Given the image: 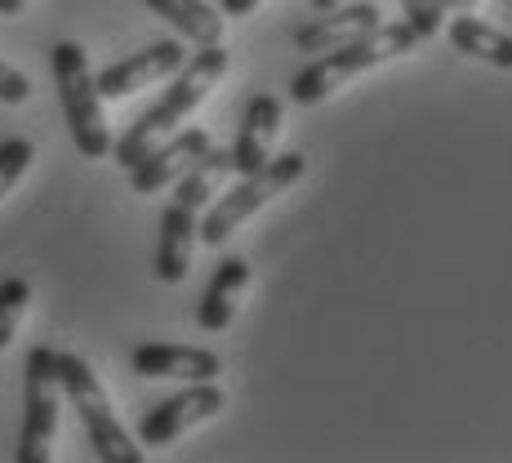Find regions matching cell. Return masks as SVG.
<instances>
[{"instance_id": "cell-4", "label": "cell", "mask_w": 512, "mask_h": 463, "mask_svg": "<svg viewBox=\"0 0 512 463\" xmlns=\"http://www.w3.org/2000/svg\"><path fill=\"white\" fill-rule=\"evenodd\" d=\"M303 174H308V156H303V152L272 156L263 170L241 174V183H236L232 192H219L210 205H205L201 223H196V236H201L205 245H223L245 219H254V214H259L272 196H281L285 187H294Z\"/></svg>"}, {"instance_id": "cell-8", "label": "cell", "mask_w": 512, "mask_h": 463, "mask_svg": "<svg viewBox=\"0 0 512 463\" xmlns=\"http://www.w3.org/2000/svg\"><path fill=\"white\" fill-rule=\"evenodd\" d=\"M183 58H187L183 41H156V45L139 49V54L121 58V63L103 67V72L94 76V85H98V94L103 98H130V94L147 90V85L174 76L183 67Z\"/></svg>"}, {"instance_id": "cell-15", "label": "cell", "mask_w": 512, "mask_h": 463, "mask_svg": "<svg viewBox=\"0 0 512 463\" xmlns=\"http://www.w3.org/2000/svg\"><path fill=\"white\" fill-rule=\"evenodd\" d=\"M446 41L459 49V54L477 58V63H490L499 72H512V36L504 27L486 23V18H472V14H455L446 27Z\"/></svg>"}, {"instance_id": "cell-17", "label": "cell", "mask_w": 512, "mask_h": 463, "mask_svg": "<svg viewBox=\"0 0 512 463\" xmlns=\"http://www.w3.org/2000/svg\"><path fill=\"white\" fill-rule=\"evenodd\" d=\"M143 5L152 9L156 18H165L183 41H192V45L223 41V18H219V9L205 5V0H143Z\"/></svg>"}, {"instance_id": "cell-16", "label": "cell", "mask_w": 512, "mask_h": 463, "mask_svg": "<svg viewBox=\"0 0 512 463\" xmlns=\"http://www.w3.org/2000/svg\"><path fill=\"white\" fill-rule=\"evenodd\" d=\"M236 174L232 165V147H205L201 156H196L192 165L179 174V192H174V201L192 205V210H205V205L214 201V196L223 192V183H228Z\"/></svg>"}, {"instance_id": "cell-9", "label": "cell", "mask_w": 512, "mask_h": 463, "mask_svg": "<svg viewBox=\"0 0 512 463\" xmlns=\"http://www.w3.org/2000/svg\"><path fill=\"white\" fill-rule=\"evenodd\" d=\"M130 370L139 379H183V383H201V379H219L223 361L210 348H187V343H139L130 352Z\"/></svg>"}, {"instance_id": "cell-22", "label": "cell", "mask_w": 512, "mask_h": 463, "mask_svg": "<svg viewBox=\"0 0 512 463\" xmlns=\"http://www.w3.org/2000/svg\"><path fill=\"white\" fill-rule=\"evenodd\" d=\"M259 5H263V0H219V9H223L228 18H250Z\"/></svg>"}, {"instance_id": "cell-20", "label": "cell", "mask_w": 512, "mask_h": 463, "mask_svg": "<svg viewBox=\"0 0 512 463\" xmlns=\"http://www.w3.org/2000/svg\"><path fill=\"white\" fill-rule=\"evenodd\" d=\"M401 5H406V23L415 27L419 41L441 36V27H446V9H441V0H401Z\"/></svg>"}, {"instance_id": "cell-5", "label": "cell", "mask_w": 512, "mask_h": 463, "mask_svg": "<svg viewBox=\"0 0 512 463\" xmlns=\"http://www.w3.org/2000/svg\"><path fill=\"white\" fill-rule=\"evenodd\" d=\"M58 383L72 397L76 415H81L85 432H90V446L103 463H143V446H134V437L125 432V423L116 419L112 397L103 392L94 366L76 352H58Z\"/></svg>"}, {"instance_id": "cell-18", "label": "cell", "mask_w": 512, "mask_h": 463, "mask_svg": "<svg viewBox=\"0 0 512 463\" xmlns=\"http://www.w3.org/2000/svg\"><path fill=\"white\" fill-rule=\"evenodd\" d=\"M27 303H32V281L27 277L0 281V352L14 343L18 325H23V317H27Z\"/></svg>"}, {"instance_id": "cell-14", "label": "cell", "mask_w": 512, "mask_h": 463, "mask_svg": "<svg viewBox=\"0 0 512 463\" xmlns=\"http://www.w3.org/2000/svg\"><path fill=\"white\" fill-rule=\"evenodd\" d=\"M250 263L241 259V254H232V259H223L219 268H214V277L210 285H205V294H201V303H196V325H201L205 334H219V330H228L232 317H236V308H241V294L250 290Z\"/></svg>"}, {"instance_id": "cell-6", "label": "cell", "mask_w": 512, "mask_h": 463, "mask_svg": "<svg viewBox=\"0 0 512 463\" xmlns=\"http://www.w3.org/2000/svg\"><path fill=\"white\" fill-rule=\"evenodd\" d=\"M27 388H23V432H18V463H49L54 455V437H58V397H63V383H58V352L36 343L27 352Z\"/></svg>"}, {"instance_id": "cell-2", "label": "cell", "mask_w": 512, "mask_h": 463, "mask_svg": "<svg viewBox=\"0 0 512 463\" xmlns=\"http://www.w3.org/2000/svg\"><path fill=\"white\" fill-rule=\"evenodd\" d=\"M415 45H419V36H415L410 23H379V27H370V32H361L357 41L334 45V49H326V54L312 58L303 72H294L290 98L299 107H317V103H326L339 85H348L352 76L374 72V67L410 54Z\"/></svg>"}, {"instance_id": "cell-10", "label": "cell", "mask_w": 512, "mask_h": 463, "mask_svg": "<svg viewBox=\"0 0 512 463\" xmlns=\"http://www.w3.org/2000/svg\"><path fill=\"white\" fill-rule=\"evenodd\" d=\"M205 147H210V134L205 130H174L170 139L156 143L143 161L130 165V187L139 196H152V192H161V187L179 183V174L205 152Z\"/></svg>"}, {"instance_id": "cell-12", "label": "cell", "mask_w": 512, "mask_h": 463, "mask_svg": "<svg viewBox=\"0 0 512 463\" xmlns=\"http://www.w3.org/2000/svg\"><path fill=\"white\" fill-rule=\"evenodd\" d=\"M196 223H201V210H192L183 201H170L161 210V236H156V259H152V272L161 285L187 281L196 250Z\"/></svg>"}, {"instance_id": "cell-24", "label": "cell", "mask_w": 512, "mask_h": 463, "mask_svg": "<svg viewBox=\"0 0 512 463\" xmlns=\"http://www.w3.org/2000/svg\"><path fill=\"white\" fill-rule=\"evenodd\" d=\"M481 0H441V9H455V14H472Z\"/></svg>"}, {"instance_id": "cell-25", "label": "cell", "mask_w": 512, "mask_h": 463, "mask_svg": "<svg viewBox=\"0 0 512 463\" xmlns=\"http://www.w3.org/2000/svg\"><path fill=\"white\" fill-rule=\"evenodd\" d=\"M308 5L317 9V14H326V9H334V5H339V0H308Z\"/></svg>"}, {"instance_id": "cell-21", "label": "cell", "mask_w": 512, "mask_h": 463, "mask_svg": "<svg viewBox=\"0 0 512 463\" xmlns=\"http://www.w3.org/2000/svg\"><path fill=\"white\" fill-rule=\"evenodd\" d=\"M27 98H32V81H27L18 67L0 63V103L18 107V103H27Z\"/></svg>"}, {"instance_id": "cell-7", "label": "cell", "mask_w": 512, "mask_h": 463, "mask_svg": "<svg viewBox=\"0 0 512 463\" xmlns=\"http://www.w3.org/2000/svg\"><path fill=\"white\" fill-rule=\"evenodd\" d=\"M223 406H228V397H223L219 383L201 379V383H192V388L174 392V397L156 401L139 423V441L143 446H174L183 432H192L196 423H210Z\"/></svg>"}, {"instance_id": "cell-13", "label": "cell", "mask_w": 512, "mask_h": 463, "mask_svg": "<svg viewBox=\"0 0 512 463\" xmlns=\"http://www.w3.org/2000/svg\"><path fill=\"white\" fill-rule=\"evenodd\" d=\"M383 23V14H379V5H370V0H357V5H334L326 9L321 18H312L308 27H299L294 32V45H299V54H326V49L334 45H348V41H357L361 32H370V27H379Z\"/></svg>"}, {"instance_id": "cell-11", "label": "cell", "mask_w": 512, "mask_h": 463, "mask_svg": "<svg viewBox=\"0 0 512 463\" xmlns=\"http://www.w3.org/2000/svg\"><path fill=\"white\" fill-rule=\"evenodd\" d=\"M281 112L285 107L277 94H254L245 103L241 130H236V143H232L236 174H254L272 161V147H277V134H281Z\"/></svg>"}, {"instance_id": "cell-1", "label": "cell", "mask_w": 512, "mask_h": 463, "mask_svg": "<svg viewBox=\"0 0 512 463\" xmlns=\"http://www.w3.org/2000/svg\"><path fill=\"white\" fill-rule=\"evenodd\" d=\"M228 67H232V54L223 49V41L219 45H196V54H187L183 67L174 72V81H170V90L161 94V103L147 107L139 121H134L130 130L112 143L116 165H125V170H130V165L143 161V156L152 152L161 139H170L187 116H192L196 107L210 98L214 85L228 76Z\"/></svg>"}, {"instance_id": "cell-3", "label": "cell", "mask_w": 512, "mask_h": 463, "mask_svg": "<svg viewBox=\"0 0 512 463\" xmlns=\"http://www.w3.org/2000/svg\"><path fill=\"white\" fill-rule=\"evenodd\" d=\"M49 67H54L58 103H63L76 152H81L85 161L112 156V130H107V116H103V94H98V85H94L85 49L76 41H58L49 49Z\"/></svg>"}, {"instance_id": "cell-19", "label": "cell", "mask_w": 512, "mask_h": 463, "mask_svg": "<svg viewBox=\"0 0 512 463\" xmlns=\"http://www.w3.org/2000/svg\"><path fill=\"white\" fill-rule=\"evenodd\" d=\"M32 161H36V143L32 139H18L14 134V139L0 143V201L23 183V174L32 170Z\"/></svg>"}, {"instance_id": "cell-23", "label": "cell", "mask_w": 512, "mask_h": 463, "mask_svg": "<svg viewBox=\"0 0 512 463\" xmlns=\"http://www.w3.org/2000/svg\"><path fill=\"white\" fill-rule=\"evenodd\" d=\"M27 9V0H0V18H18Z\"/></svg>"}]
</instances>
